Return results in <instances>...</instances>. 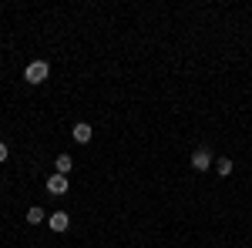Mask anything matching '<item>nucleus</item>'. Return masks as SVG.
Wrapping results in <instances>:
<instances>
[{
    "mask_svg": "<svg viewBox=\"0 0 252 248\" xmlns=\"http://www.w3.org/2000/svg\"><path fill=\"white\" fill-rule=\"evenodd\" d=\"M47 77H51V64H47V60H31V64L24 67V81H27V84H34V87L44 84Z\"/></svg>",
    "mask_w": 252,
    "mask_h": 248,
    "instance_id": "nucleus-1",
    "label": "nucleus"
},
{
    "mask_svg": "<svg viewBox=\"0 0 252 248\" xmlns=\"http://www.w3.org/2000/svg\"><path fill=\"white\" fill-rule=\"evenodd\" d=\"M189 165H192L195 171H209V168H215V154L202 144V148H195V151H192V161H189Z\"/></svg>",
    "mask_w": 252,
    "mask_h": 248,
    "instance_id": "nucleus-2",
    "label": "nucleus"
},
{
    "mask_svg": "<svg viewBox=\"0 0 252 248\" xmlns=\"http://www.w3.org/2000/svg\"><path fill=\"white\" fill-rule=\"evenodd\" d=\"M44 188L61 198V194H67V191H71V181H67V174H58V171H54L47 181H44Z\"/></svg>",
    "mask_w": 252,
    "mask_h": 248,
    "instance_id": "nucleus-3",
    "label": "nucleus"
},
{
    "mask_svg": "<svg viewBox=\"0 0 252 248\" xmlns=\"http://www.w3.org/2000/svg\"><path fill=\"white\" fill-rule=\"evenodd\" d=\"M47 225H51V231H67L71 228V215H67V211L61 208V211H51V215H47Z\"/></svg>",
    "mask_w": 252,
    "mask_h": 248,
    "instance_id": "nucleus-4",
    "label": "nucleus"
},
{
    "mask_svg": "<svg viewBox=\"0 0 252 248\" xmlns=\"http://www.w3.org/2000/svg\"><path fill=\"white\" fill-rule=\"evenodd\" d=\"M91 124H88V121H78V124H74V128H71V138H74V141H78V144H91Z\"/></svg>",
    "mask_w": 252,
    "mask_h": 248,
    "instance_id": "nucleus-5",
    "label": "nucleus"
},
{
    "mask_svg": "<svg viewBox=\"0 0 252 248\" xmlns=\"http://www.w3.org/2000/svg\"><path fill=\"white\" fill-rule=\"evenodd\" d=\"M71 168H74V158H71L67 151L54 158V171H58V174H71Z\"/></svg>",
    "mask_w": 252,
    "mask_h": 248,
    "instance_id": "nucleus-6",
    "label": "nucleus"
},
{
    "mask_svg": "<svg viewBox=\"0 0 252 248\" xmlns=\"http://www.w3.org/2000/svg\"><path fill=\"white\" fill-rule=\"evenodd\" d=\"M47 215H51V211H44L40 205H31L24 218H27V225H40V221H47Z\"/></svg>",
    "mask_w": 252,
    "mask_h": 248,
    "instance_id": "nucleus-7",
    "label": "nucleus"
},
{
    "mask_svg": "<svg viewBox=\"0 0 252 248\" xmlns=\"http://www.w3.org/2000/svg\"><path fill=\"white\" fill-rule=\"evenodd\" d=\"M232 168H235L232 158H215V174H219V178H229V174H232Z\"/></svg>",
    "mask_w": 252,
    "mask_h": 248,
    "instance_id": "nucleus-8",
    "label": "nucleus"
},
{
    "mask_svg": "<svg viewBox=\"0 0 252 248\" xmlns=\"http://www.w3.org/2000/svg\"><path fill=\"white\" fill-rule=\"evenodd\" d=\"M7 158H10V148H7V141H0V165H3Z\"/></svg>",
    "mask_w": 252,
    "mask_h": 248,
    "instance_id": "nucleus-9",
    "label": "nucleus"
}]
</instances>
